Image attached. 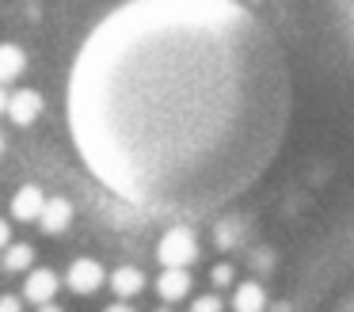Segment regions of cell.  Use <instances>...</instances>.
I'll return each instance as SVG.
<instances>
[{
  "label": "cell",
  "instance_id": "1",
  "mask_svg": "<svg viewBox=\"0 0 354 312\" xmlns=\"http://www.w3.org/2000/svg\"><path fill=\"white\" fill-rule=\"evenodd\" d=\"M290 103L282 42L240 0H122L84 30L65 80L77 156L156 225L252 190Z\"/></svg>",
  "mask_w": 354,
  "mask_h": 312
},
{
  "label": "cell",
  "instance_id": "2",
  "mask_svg": "<svg viewBox=\"0 0 354 312\" xmlns=\"http://www.w3.org/2000/svg\"><path fill=\"white\" fill-rule=\"evenodd\" d=\"M77 19L62 0H0V309L179 304L194 221L156 225L84 167L69 134Z\"/></svg>",
  "mask_w": 354,
  "mask_h": 312
}]
</instances>
